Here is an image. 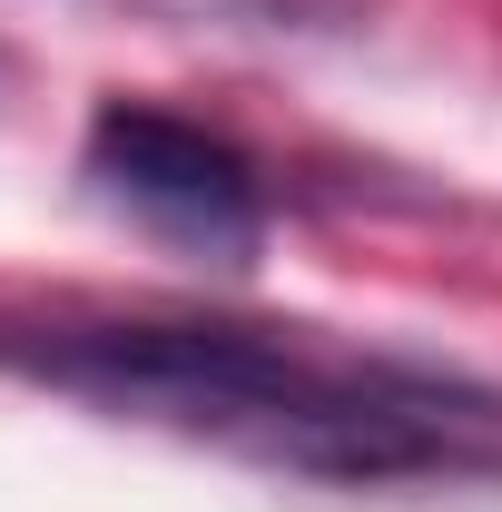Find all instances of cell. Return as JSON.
<instances>
[{"label":"cell","instance_id":"obj_1","mask_svg":"<svg viewBox=\"0 0 502 512\" xmlns=\"http://www.w3.org/2000/svg\"><path fill=\"white\" fill-rule=\"evenodd\" d=\"M99 414L158 424L306 483H434L502 473V394L424 355L345 345L315 325H207V316H119L40 325L0 345Z\"/></svg>","mask_w":502,"mask_h":512},{"label":"cell","instance_id":"obj_2","mask_svg":"<svg viewBox=\"0 0 502 512\" xmlns=\"http://www.w3.org/2000/svg\"><path fill=\"white\" fill-rule=\"evenodd\" d=\"M79 178L99 188L109 217L148 227L158 247L197 256V266H247L266 247V178L237 138L178 119V109H99L89 148H79Z\"/></svg>","mask_w":502,"mask_h":512}]
</instances>
